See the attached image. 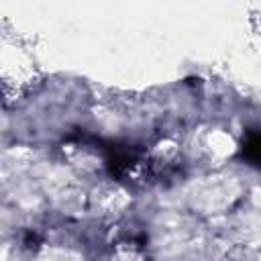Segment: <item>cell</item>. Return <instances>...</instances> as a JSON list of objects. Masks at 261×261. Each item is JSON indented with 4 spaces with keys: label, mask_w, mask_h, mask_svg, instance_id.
<instances>
[{
    "label": "cell",
    "mask_w": 261,
    "mask_h": 261,
    "mask_svg": "<svg viewBox=\"0 0 261 261\" xmlns=\"http://www.w3.org/2000/svg\"><path fill=\"white\" fill-rule=\"evenodd\" d=\"M243 153H245V157H247L249 161L261 165V135L249 137V141H247L245 147H243Z\"/></svg>",
    "instance_id": "cell-1"
}]
</instances>
